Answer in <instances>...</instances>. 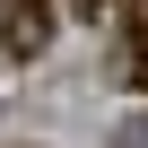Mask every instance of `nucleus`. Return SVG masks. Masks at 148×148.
<instances>
[{
	"label": "nucleus",
	"instance_id": "1",
	"mask_svg": "<svg viewBox=\"0 0 148 148\" xmlns=\"http://www.w3.org/2000/svg\"><path fill=\"white\" fill-rule=\"evenodd\" d=\"M0 18H9V52L18 61H35L52 44V9H44V0H0Z\"/></svg>",
	"mask_w": 148,
	"mask_h": 148
},
{
	"label": "nucleus",
	"instance_id": "3",
	"mask_svg": "<svg viewBox=\"0 0 148 148\" xmlns=\"http://www.w3.org/2000/svg\"><path fill=\"white\" fill-rule=\"evenodd\" d=\"M70 9H79V18H113V0H70Z\"/></svg>",
	"mask_w": 148,
	"mask_h": 148
},
{
	"label": "nucleus",
	"instance_id": "2",
	"mask_svg": "<svg viewBox=\"0 0 148 148\" xmlns=\"http://www.w3.org/2000/svg\"><path fill=\"white\" fill-rule=\"evenodd\" d=\"M131 79H139V87H148V9H139V18H131Z\"/></svg>",
	"mask_w": 148,
	"mask_h": 148
}]
</instances>
